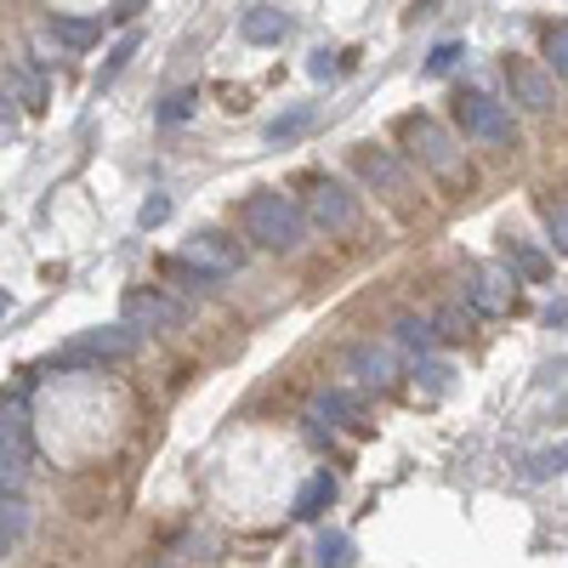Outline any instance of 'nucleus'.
I'll return each instance as SVG.
<instances>
[{"mask_svg": "<svg viewBox=\"0 0 568 568\" xmlns=\"http://www.w3.org/2000/svg\"><path fill=\"white\" fill-rule=\"evenodd\" d=\"M23 535H29V500L23 495H0V551H18L23 546Z\"/></svg>", "mask_w": 568, "mask_h": 568, "instance_id": "4468645a", "label": "nucleus"}, {"mask_svg": "<svg viewBox=\"0 0 568 568\" xmlns=\"http://www.w3.org/2000/svg\"><path fill=\"white\" fill-rule=\"evenodd\" d=\"M329 500H336V478H329V471H313V478L296 489V517H302V524H313V517H324V506Z\"/></svg>", "mask_w": 568, "mask_h": 568, "instance_id": "2eb2a0df", "label": "nucleus"}, {"mask_svg": "<svg viewBox=\"0 0 568 568\" xmlns=\"http://www.w3.org/2000/svg\"><path fill=\"white\" fill-rule=\"evenodd\" d=\"M313 420L347 426V420H358V398H353V393H318V398H313Z\"/></svg>", "mask_w": 568, "mask_h": 568, "instance_id": "aec40b11", "label": "nucleus"}, {"mask_svg": "<svg viewBox=\"0 0 568 568\" xmlns=\"http://www.w3.org/2000/svg\"><path fill=\"white\" fill-rule=\"evenodd\" d=\"M7 98H18V103H40V74H34L23 58L7 63Z\"/></svg>", "mask_w": 568, "mask_h": 568, "instance_id": "412c9836", "label": "nucleus"}, {"mask_svg": "<svg viewBox=\"0 0 568 568\" xmlns=\"http://www.w3.org/2000/svg\"><path fill=\"white\" fill-rule=\"evenodd\" d=\"M540 375H546L540 387H546V393H557V415H568V358H562V364H546Z\"/></svg>", "mask_w": 568, "mask_h": 568, "instance_id": "bb28decb", "label": "nucleus"}, {"mask_svg": "<svg viewBox=\"0 0 568 568\" xmlns=\"http://www.w3.org/2000/svg\"><path fill=\"white\" fill-rule=\"evenodd\" d=\"M307 222L324 227V233H353L358 227V200L347 194L336 176H318L307 187Z\"/></svg>", "mask_w": 568, "mask_h": 568, "instance_id": "0eeeda50", "label": "nucleus"}, {"mask_svg": "<svg viewBox=\"0 0 568 568\" xmlns=\"http://www.w3.org/2000/svg\"><path fill=\"white\" fill-rule=\"evenodd\" d=\"M336 69H342V63L329 58V52H313V63H307V74H313V80H329V74H336Z\"/></svg>", "mask_w": 568, "mask_h": 568, "instance_id": "473e14b6", "label": "nucleus"}, {"mask_svg": "<svg viewBox=\"0 0 568 568\" xmlns=\"http://www.w3.org/2000/svg\"><path fill=\"white\" fill-rule=\"evenodd\" d=\"M506 85H511V103L517 109H529V114H546L557 103V85L546 69H529V63H511L506 69Z\"/></svg>", "mask_w": 568, "mask_h": 568, "instance_id": "9d476101", "label": "nucleus"}, {"mask_svg": "<svg viewBox=\"0 0 568 568\" xmlns=\"http://www.w3.org/2000/svg\"><path fill=\"white\" fill-rule=\"evenodd\" d=\"M125 324H136V329H171V324H182V307L165 302L160 291H131L125 296Z\"/></svg>", "mask_w": 568, "mask_h": 568, "instance_id": "9b49d317", "label": "nucleus"}, {"mask_svg": "<svg viewBox=\"0 0 568 568\" xmlns=\"http://www.w3.org/2000/svg\"><path fill=\"white\" fill-rule=\"evenodd\" d=\"M455 120L471 142H484V149H500V142H511V114L506 103L484 98V91H460L455 98Z\"/></svg>", "mask_w": 568, "mask_h": 568, "instance_id": "39448f33", "label": "nucleus"}, {"mask_svg": "<svg viewBox=\"0 0 568 568\" xmlns=\"http://www.w3.org/2000/svg\"><path fill=\"white\" fill-rule=\"evenodd\" d=\"M313 125V109H291V114H273L267 125H262V136L267 142H284V136H296V131H307Z\"/></svg>", "mask_w": 568, "mask_h": 568, "instance_id": "5701e85b", "label": "nucleus"}, {"mask_svg": "<svg viewBox=\"0 0 568 568\" xmlns=\"http://www.w3.org/2000/svg\"><path fill=\"white\" fill-rule=\"evenodd\" d=\"M546 63H551V74H562V80H568V23L546 29Z\"/></svg>", "mask_w": 568, "mask_h": 568, "instance_id": "393cba45", "label": "nucleus"}, {"mask_svg": "<svg viewBox=\"0 0 568 568\" xmlns=\"http://www.w3.org/2000/svg\"><path fill=\"white\" fill-rule=\"evenodd\" d=\"M136 45H142V34H136V29L114 40V52H109V63H103V74H98V85H114V80L125 74V63L136 58Z\"/></svg>", "mask_w": 568, "mask_h": 568, "instance_id": "4be33fe9", "label": "nucleus"}, {"mask_svg": "<svg viewBox=\"0 0 568 568\" xmlns=\"http://www.w3.org/2000/svg\"><path fill=\"white\" fill-rule=\"evenodd\" d=\"M200 109V98H194V91H171V98L160 103V125H182L187 114H194Z\"/></svg>", "mask_w": 568, "mask_h": 568, "instance_id": "a878e982", "label": "nucleus"}, {"mask_svg": "<svg viewBox=\"0 0 568 568\" xmlns=\"http://www.w3.org/2000/svg\"><path fill=\"white\" fill-rule=\"evenodd\" d=\"M29 460H34L29 415H23V404H12V398H7V409H0V489H7V495H18V489H23Z\"/></svg>", "mask_w": 568, "mask_h": 568, "instance_id": "20e7f679", "label": "nucleus"}, {"mask_svg": "<svg viewBox=\"0 0 568 568\" xmlns=\"http://www.w3.org/2000/svg\"><path fill=\"white\" fill-rule=\"evenodd\" d=\"M449 375H455L449 364H415V382H420L426 393H433V398H438V393H449Z\"/></svg>", "mask_w": 568, "mask_h": 568, "instance_id": "cd10ccee", "label": "nucleus"}, {"mask_svg": "<svg viewBox=\"0 0 568 568\" xmlns=\"http://www.w3.org/2000/svg\"><path fill=\"white\" fill-rule=\"evenodd\" d=\"M347 369L358 375L364 387H387V382H393V353L375 347V342H358V347L347 353Z\"/></svg>", "mask_w": 568, "mask_h": 568, "instance_id": "f8f14e48", "label": "nucleus"}, {"mask_svg": "<svg viewBox=\"0 0 568 568\" xmlns=\"http://www.w3.org/2000/svg\"><path fill=\"white\" fill-rule=\"evenodd\" d=\"M353 171L375 187V194L409 200V171L398 165V154H387V149H358V154H353Z\"/></svg>", "mask_w": 568, "mask_h": 568, "instance_id": "6e6552de", "label": "nucleus"}, {"mask_svg": "<svg viewBox=\"0 0 568 568\" xmlns=\"http://www.w3.org/2000/svg\"><path fill=\"white\" fill-rule=\"evenodd\" d=\"M433 324H438V336H444V342H460L466 329H471V307H438Z\"/></svg>", "mask_w": 568, "mask_h": 568, "instance_id": "b1692460", "label": "nucleus"}, {"mask_svg": "<svg viewBox=\"0 0 568 568\" xmlns=\"http://www.w3.org/2000/svg\"><path fill=\"white\" fill-rule=\"evenodd\" d=\"M240 34H245L251 45H273V40L291 34V18H284L278 7H251V12L240 18Z\"/></svg>", "mask_w": 568, "mask_h": 568, "instance_id": "ddd939ff", "label": "nucleus"}, {"mask_svg": "<svg viewBox=\"0 0 568 568\" xmlns=\"http://www.w3.org/2000/svg\"><path fill=\"white\" fill-rule=\"evenodd\" d=\"M142 347V329L136 324H103V329H80L74 342L58 347V369H98V364H114V358H131Z\"/></svg>", "mask_w": 568, "mask_h": 568, "instance_id": "f03ea898", "label": "nucleus"}, {"mask_svg": "<svg viewBox=\"0 0 568 568\" xmlns=\"http://www.w3.org/2000/svg\"><path fill=\"white\" fill-rule=\"evenodd\" d=\"M136 222H142V227H160V222H171V200H165V194H154V200H142Z\"/></svg>", "mask_w": 568, "mask_h": 568, "instance_id": "7c9ffc66", "label": "nucleus"}, {"mask_svg": "<svg viewBox=\"0 0 568 568\" xmlns=\"http://www.w3.org/2000/svg\"><path fill=\"white\" fill-rule=\"evenodd\" d=\"M562 466H568V444H562V449H546V455H535V460H529V478L540 484V478H551V471H562Z\"/></svg>", "mask_w": 568, "mask_h": 568, "instance_id": "c85d7f7f", "label": "nucleus"}, {"mask_svg": "<svg viewBox=\"0 0 568 568\" xmlns=\"http://www.w3.org/2000/svg\"><path fill=\"white\" fill-rule=\"evenodd\" d=\"M313 562H318V568H353V540H347L342 529H324V535L313 540Z\"/></svg>", "mask_w": 568, "mask_h": 568, "instance_id": "a211bd4d", "label": "nucleus"}, {"mask_svg": "<svg viewBox=\"0 0 568 568\" xmlns=\"http://www.w3.org/2000/svg\"><path fill=\"white\" fill-rule=\"evenodd\" d=\"M460 58H466L460 45H455V40H444V45H433V58H426V74H449Z\"/></svg>", "mask_w": 568, "mask_h": 568, "instance_id": "c756f323", "label": "nucleus"}, {"mask_svg": "<svg viewBox=\"0 0 568 568\" xmlns=\"http://www.w3.org/2000/svg\"><path fill=\"white\" fill-rule=\"evenodd\" d=\"M546 227H551V245L568 256V205H551L546 211Z\"/></svg>", "mask_w": 568, "mask_h": 568, "instance_id": "2f4dec72", "label": "nucleus"}, {"mask_svg": "<svg viewBox=\"0 0 568 568\" xmlns=\"http://www.w3.org/2000/svg\"><path fill=\"white\" fill-rule=\"evenodd\" d=\"M240 222L262 251H302V240H307V205H296L291 194H278V187L251 194Z\"/></svg>", "mask_w": 568, "mask_h": 568, "instance_id": "f257e3e1", "label": "nucleus"}, {"mask_svg": "<svg viewBox=\"0 0 568 568\" xmlns=\"http://www.w3.org/2000/svg\"><path fill=\"white\" fill-rule=\"evenodd\" d=\"M194 267H205L211 278H227V273H240L245 267V251L240 245H227V233H200V240H187L182 251Z\"/></svg>", "mask_w": 568, "mask_h": 568, "instance_id": "1a4fd4ad", "label": "nucleus"}, {"mask_svg": "<svg viewBox=\"0 0 568 568\" xmlns=\"http://www.w3.org/2000/svg\"><path fill=\"white\" fill-rule=\"evenodd\" d=\"M393 336H398V347H409V353H420V358L444 342L433 318H398V324H393Z\"/></svg>", "mask_w": 568, "mask_h": 568, "instance_id": "dca6fc26", "label": "nucleus"}, {"mask_svg": "<svg viewBox=\"0 0 568 568\" xmlns=\"http://www.w3.org/2000/svg\"><path fill=\"white\" fill-rule=\"evenodd\" d=\"M562 318H568V302H551L546 307V324H562Z\"/></svg>", "mask_w": 568, "mask_h": 568, "instance_id": "72a5a7b5", "label": "nucleus"}, {"mask_svg": "<svg viewBox=\"0 0 568 568\" xmlns=\"http://www.w3.org/2000/svg\"><path fill=\"white\" fill-rule=\"evenodd\" d=\"M398 136L409 142V154L433 171V176H444V182H471V171H466V160H460V149H455V136H449L438 120L409 114V120H398Z\"/></svg>", "mask_w": 568, "mask_h": 568, "instance_id": "7ed1b4c3", "label": "nucleus"}, {"mask_svg": "<svg viewBox=\"0 0 568 568\" xmlns=\"http://www.w3.org/2000/svg\"><path fill=\"white\" fill-rule=\"evenodd\" d=\"M52 34L69 45V52H85V45L103 34V23H98V18H69V12H58V18H52Z\"/></svg>", "mask_w": 568, "mask_h": 568, "instance_id": "f3484780", "label": "nucleus"}, {"mask_svg": "<svg viewBox=\"0 0 568 568\" xmlns=\"http://www.w3.org/2000/svg\"><path fill=\"white\" fill-rule=\"evenodd\" d=\"M506 267L524 273V278H546V273H551V262H546L535 245H524V240H506Z\"/></svg>", "mask_w": 568, "mask_h": 568, "instance_id": "6ab92c4d", "label": "nucleus"}, {"mask_svg": "<svg viewBox=\"0 0 568 568\" xmlns=\"http://www.w3.org/2000/svg\"><path fill=\"white\" fill-rule=\"evenodd\" d=\"M511 302H517V273H511V267L478 262V267L466 273V307H471V313L500 318V313H511Z\"/></svg>", "mask_w": 568, "mask_h": 568, "instance_id": "423d86ee", "label": "nucleus"}]
</instances>
